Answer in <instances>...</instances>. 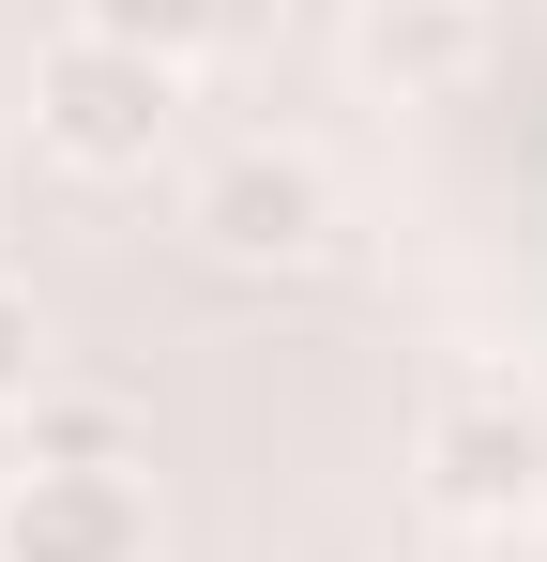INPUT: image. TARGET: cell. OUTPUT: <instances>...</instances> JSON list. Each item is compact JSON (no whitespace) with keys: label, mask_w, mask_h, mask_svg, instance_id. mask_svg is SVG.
Segmentation results:
<instances>
[{"label":"cell","mask_w":547,"mask_h":562,"mask_svg":"<svg viewBox=\"0 0 547 562\" xmlns=\"http://www.w3.org/2000/svg\"><path fill=\"white\" fill-rule=\"evenodd\" d=\"M411 486H426V517H456V532L547 517V411L517 380H442L426 426H411Z\"/></svg>","instance_id":"6da1fadb"},{"label":"cell","mask_w":547,"mask_h":562,"mask_svg":"<svg viewBox=\"0 0 547 562\" xmlns=\"http://www.w3.org/2000/svg\"><path fill=\"white\" fill-rule=\"evenodd\" d=\"M168 122H182V77H168V61H137V46L62 31V46L31 61V137H46L77 183H137V168L168 153Z\"/></svg>","instance_id":"7a4b0ae2"},{"label":"cell","mask_w":547,"mask_h":562,"mask_svg":"<svg viewBox=\"0 0 547 562\" xmlns=\"http://www.w3.org/2000/svg\"><path fill=\"white\" fill-rule=\"evenodd\" d=\"M335 168L304 153V137H244V153H213L198 183H182V228L228 259V274H304V259H335Z\"/></svg>","instance_id":"3957f363"},{"label":"cell","mask_w":547,"mask_h":562,"mask_svg":"<svg viewBox=\"0 0 547 562\" xmlns=\"http://www.w3.org/2000/svg\"><path fill=\"white\" fill-rule=\"evenodd\" d=\"M0 562H153V486L137 471H15Z\"/></svg>","instance_id":"277c9868"},{"label":"cell","mask_w":547,"mask_h":562,"mask_svg":"<svg viewBox=\"0 0 547 562\" xmlns=\"http://www.w3.org/2000/svg\"><path fill=\"white\" fill-rule=\"evenodd\" d=\"M487 46H502V15L487 0H365L350 15V77L395 106H456L487 77Z\"/></svg>","instance_id":"5b68a950"},{"label":"cell","mask_w":547,"mask_h":562,"mask_svg":"<svg viewBox=\"0 0 547 562\" xmlns=\"http://www.w3.org/2000/svg\"><path fill=\"white\" fill-rule=\"evenodd\" d=\"M228 15H244V0H77L91 46H137V61H168V77H198V61L228 46Z\"/></svg>","instance_id":"8992f818"},{"label":"cell","mask_w":547,"mask_h":562,"mask_svg":"<svg viewBox=\"0 0 547 562\" xmlns=\"http://www.w3.org/2000/svg\"><path fill=\"white\" fill-rule=\"evenodd\" d=\"M15 457H31V471H137V411H107V395H62V380H46V395L15 411Z\"/></svg>","instance_id":"52a82bcc"},{"label":"cell","mask_w":547,"mask_h":562,"mask_svg":"<svg viewBox=\"0 0 547 562\" xmlns=\"http://www.w3.org/2000/svg\"><path fill=\"white\" fill-rule=\"evenodd\" d=\"M31 395H46V304L0 274V411H31Z\"/></svg>","instance_id":"ba28073f"},{"label":"cell","mask_w":547,"mask_h":562,"mask_svg":"<svg viewBox=\"0 0 547 562\" xmlns=\"http://www.w3.org/2000/svg\"><path fill=\"white\" fill-rule=\"evenodd\" d=\"M15 471H31V457H15V411H0V486H15Z\"/></svg>","instance_id":"9c48e42d"}]
</instances>
